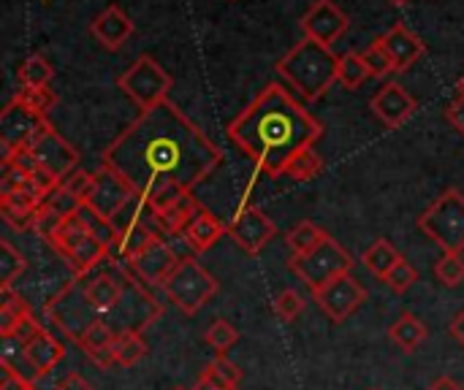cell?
I'll return each mask as SVG.
<instances>
[{"mask_svg":"<svg viewBox=\"0 0 464 390\" xmlns=\"http://www.w3.org/2000/svg\"><path fill=\"white\" fill-rule=\"evenodd\" d=\"M179 261H182V258L174 252V247H171L166 239H160V242H155L147 252H141V255L130 263V269H133V274H136L144 285L160 288V285L166 282V277L177 269Z\"/></svg>","mask_w":464,"mask_h":390,"instance_id":"e0dca14e","label":"cell"},{"mask_svg":"<svg viewBox=\"0 0 464 390\" xmlns=\"http://www.w3.org/2000/svg\"><path fill=\"white\" fill-rule=\"evenodd\" d=\"M79 204H87L90 198H92V193H95V174H90V171H73V174H68L63 182H60Z\"/></svg>","mask_w":464,"mask_h":390,"instance_id":"d590c367","label":"cell"},{"mask_svg":"<svg viewBox=\"0 0 464 390\" xmlns=\"http://www.w3.org/2000/svg\"><path fill=\"white\" fill-rule=\"evenodd\" d=\"M27 269V261L19 250H14L11 242H0V288H11L16 282V277H22V271Z\"/></svg>","mask_w":464,"mask_h":390,"instance_id":"1f68e13d","label":"cell"},{"mask_svg":"<svg viewBox=\"0 0 464 390\" xmlns=\"http://www.w3.org/2000/svg\"><path fill=\"white\" fill-rule=\"evenodd\" d=\"M193 390H231V388H228V385H223L218 377H212V375L204 369V372H201V377L196 380V388Z\"/></svg>","mask_w":464,"mask_h":390,"instance_id":"7dc6e473","label":"cell"},{"mask_svg":"<svg viewBox=\"0 0 464 390\" xmlns=\"http://www.w3.org/2000/svg\"><path fill=\"white\" fill-rule=\"evenodd\" d=\"M446 119H449L459 133H464V98H459V100L446 111Z\"/></svg>","mask_w":464,"mask_h":390,"instance_id":"bcb514c9","label":"cell"},{"mask_svg":"<svg viewBox=\"0 0 464 390\" xmlns=\"http://www.w3.org/2000/svg\"><path fill=\"white\" fill-rule=\"evenodd\" d=\"M351 27L348 14L334 0H315L304 16H302V33L304 38H313L332 49V43Z\"/></svg>","mask_w":464,"mask_h":390,"instance_id":"5bb4252c","label":"cell"},{"mask_svg":"<svg viewBox=\"0 0 464 390\" xmlns=\"http://www.w3.org/2000/svg\"><path fill=\"white\" fill-rule=\"evenodd\" d=\"M435 277L446 288H459L464 282V258L457 252H443V258L435 263Z\"/></svg>","mask_w":464,"mask_h":390,"instance_id":"e575fe53","label":"cell"},{"mask_svg":"<svg viewBox=\"0 0 464 390\" xmlns=\"http://www.w3.org/2000/svg\"><path fill=\"white\" fill-rule=\"evenodd\" d=\"M174 390H188V388H174Z\"/></svg>","mask_w":464,"mask_h":390,"instance_id":"f5cc1de1","label":"cell"},{"mask_svg":"<svg viewBox=\"0 0 464 390\" xmlns=\"http://www.w3.org/2000/svg\"><path fill=\"white\" fill-rule=\"evenodd\" d=\"M321 168H324L321 155H318L313 147H304V149H299V152L285 163L283 176H291V179H296V182H310V179H315V176L321 174Z\"/></svg>","mask_w":464,"mask_h":390,"instance_id":"f546056e","label":"cell"},{"mask_svg":"<svg viewBox=\"0 0 464 390\" xmlns=\"http://www.w3.org/2000/svg\"><path fill=\"white\" fill-rule=\"evenodd\" d=\"M0 369H3V380H0V390H35V385L24 377V375H19L5 358L0 361Z\"/></svg>","mask_w":464,"mask_h":390,"instance_id":"b9f144b4","label":"cell"},{"mask_svg":"<svg viewBox=\"0 0 464 390\" xmlns=\"http://www.w3.org/2000/svg\"><path fill=\"white\" fill-rule=\"evenodd\" d=\"M160 288L174 307H179L185 315H196L215 299L218 280L196 258H182Z\"/></svg>","mask_w":464,"mask_h":390,"instance_id":"8992f818","label":"cell"},{"mask_svg":"<svg viewBox=\"0 0 464 390\" xmlns=\"http://www.w3.org/2000/svg\"><path fill=\"white\" fill-rule=\"evenodd\" d=\"M389 339H392L402 353H416V350L427 342V326H424L416 315L405 312V315H400V318L392 323Z\"/></svg>","mask_w":464,"mask_h":390,"instance_id":"cb8c5ba5","label":"cell"},{"mask_svg":"<svg viewBox=\"0 0 464 390\" xmlns=\"http://www.w3.org/2000/svg\"><path fill=\"white\" fill-rule=\"evenodd\" d=\"M226 133L258 171L277 179L299 149L313 147L324 136V125L291 95V90L266 84V90L231 119Z\"/></svg>","mask_w":464,"mask_h":390,"instance_id":"3957f363","label":"cell"},{"mask_svg":"<svg viewBox=\"0 0 464 390\" xmlns=\"http://www.w3.org/2000/svg\"><path fill=\"white\" fill-rule=\"evenodd\" d=\"M44 206H46L49 212H54L57 217H68V214H76V209H79L82 204L60 185L57 190H52V193L44 198Z\"/></svg>","mask_w":464,"mask_h":390,"instance_id":"ab89813d","label":"cell"},{"mask_svg":"<svg viewBox=\"0 0 464 390\" xmlns=\"http://www.w3.org/2000/svg\"><path fill=\"white\" fill-rule=\"evenodd\" d=\"M111 353H114V364L117 366L130 369V366H136L147 356V342H144L141 331H120L117 339H114Z\"/></svg>","mask_w":464,"mask_h":390,"instance_id":"83f0119b","label":"cell"},{"mask_svg":"<svg viewBox=\"0 0 464 390\" xmlns=\"http://www.w3.org/2000/svg\"><path fill=\"white\" fill-rule=\"evenodd\" d=\"M370 68L362 57V52H348L340 57V68H337V81L345 90H359L367 79H370Z\"/></svg>","mask_w":464,"mask_h":390,"instance_id":"4dcf8cb0","label":"cell"},{"mask_svg":"<svg viewBox=\"0 0 464 390\" xmlns=\"http://www.w3.org/2000/svg\"><path fill=\"white\" fill-rule=\"evenodd\" d=\"M223 163L218 144L171 100L141 111L101 155L136 195L150 201L166 187L196 190Z\"/></svg>","mask_w":464,"mask_h":390,"instance_id":"6da1fadb","label":"cell"},{"mask_svg":"<svg viewBox=\"0 0 464 390\" xmlns=\"http://www.w3.org/2000/svg\"><path fill=\"white\" fill-rule=\"evenodd\" d=\"M198 214H201V204H198V198H196L193 190H190V193H185L174 206H169L166 212H160V214H158V223H160V228L166 231V236H182L185 228H188Z\"/></svg>","mask_w":464,"mask_h":390,"instance_id":"603a6c76","label":"cell"},{"mask_svg":"<svg viewBox=\"0 0 464 390\" xmlns=\"http://www.w3.org/2000/svg\"><path fill=\"white\" fill-rule=\"evenodd\" d=\"M378 41H381V46L386 49V54L392 57L397 73H400V71H408V68H411L413 62H419V60L424 57V52H427L424 41H421L413 30H408L405 24H394V27L386 30Z\"/></svg>","mask_w":464,"mask_h":390,"instance_id":"ac0fdd59","label":"cell"},{"mask_svg":"<svg viewBox=\"0 0 464 390\" xmlns=\"http://www.w3.org/2000/svg\"><path fill=\"white\" fill-rule=\"evenodd\" d=\"M337 68H340V57L329 46L313 38H302L277 62L280 79L288 87H294L307 103L318 100L337 81Z\"/></svg>","mask_w":464,"mask_h":390,"instance_id":"277c9868","label":"cell"},{"mask_svg":"<svg viewBox=\"0 0 464 390\" xmlns=\"http://www.w3.org/2000/svg\"><path fill=\"white\" fill-rule=\"evenodd\" d=\"M419 228L443 252H464V195L459 190H446L421 217Z\"/></svg>","mask_w":464,"mask_h":390,"instance_id":"52a82bcc","label":"cell"},{"mask_svg":"<svg viewBox=\"0 0 464 390\" xmlns=\"http://www.w3.org/2000/svg\"><path fill=\"white\" fill-rule=\"evenodd\" d=\"M400 261H402L400 250H397L392 242H386V239H378V242H375L372 247H367L364 255H362L364 269H367L370 274H375L378 280H386L389 271H392Z\"/></svg>","mask_w":464,"mask_h":390,"instance_id":"484cf974","label":"cell"},{"mask_svg":"<svg viewBox=\"0 0 464 390\" xmlns=\"http://www.w3.org/2000/svg\"><path fill=\"white\" fill-rule=\"evenodd\" d=\"M117 84L141 111H147V109H155V106L169 100L171 76H169V71L158 60H152L150 54H141L117 79Z\"/></svg>","mask_w":464,"mask_h":390,"instance_id":"9c48e42d","label":"cell"},{"mask_svg":"<svg viewBox=\"0 0 464 390\" xmlns=\"http://www.w3.org/2000/svg\"><path fill=\"white\" fill-rule=\"evenodd\" d=\"M370 109H372V114L386 125V128H402L413 114H416V109H419V103H416V98L402 87V84H397V81H389V84H383L378 92H375V98L370 100Z\"/></svg>","mask_w":464,"mask_h":390,"instance_id":"9a60e30c","label":"cell"},{"mask_svg":"<svg viewBox=\"0 0 464 390\" xmlns=\"http://www.w3.org/2000/svg\"><path fill=\"white\" fill-rule=\"evenodd\" d=\"M46 117H38L35 111H30L27 106H22L16 98H11L5 103V109L0 111V147H3V157H8L16 149H24L33 138V133L41 128Z\"/></svg>","mask_w":464,"mask_h":390,"instance_id":"4fadbf2b","label":"cell"},{"mask_svg":"<svg viewBox=\"0 0 464 390\" xmlns=\"http://www.w3.org/2000/svg\"><path fill=\"white\" fill-rule=\"evenodd\" d=\"M16 76H19L22 87H49V81L54 76V68L44 54H30V57H24L19 62Z\"/></svg>","mask_w":464,"mask_h":390,"instance_id":"f1b7e54d","label":"cell"},{"mask_svg":"<svg viewBox=\"0 0 464 390\" xmlns=\"http://www.w3.org/2000/svg\"><path fill=\"white\" fill-rule=\"evenodd\" d=\"M315 304L321 307V312L332 320V323H345L351 315H356L362 309V304L367 301V290L359 280H353L351 274L334 280L332 285L321 288L313 293Z\"/></svg>","mask_w":464,"mask_h":390,"instance_id":"8fae6325","label":"cell"},{"mask_svg":"<svg viewBox=\"0 0 464 390\" xmlns=\"http://www.w3.org/2000/svg\"><path fill=\"white\" fill-rule=\"evenodd\" d=\"M223 233H228V225H223L212 212L201 209V214L185 228L182 239H185V244H188L193 252H207L209 247L218 244V239H220Z\"/></svg>","mask_w":464,"mask_h":390,"instance_id":"7402d4cb","label":"cell"},{"mask_svg":"<svg viewBox=\"0 0 464 390\" xmlns=\"http://www.w3.org/2000/svg\"><path fill=\"white\" fill-rule=\"evenodd\" d=\"M372 390H375V388H372Z\"/></svg>","mask_w":464,"mask_h":390,"instance_id":"db71d44e","label":"cell"},{"mask_svg":"<svg viewBox=\"0 0 464 390\" xmlns=\"http://www.w3.org/2000/svg\"><path fill=\"white\" fill-rule=\"evenodd\" d=\"M46 312L71 342H79L87 326L98 320L109 323L117 334L144 331L160 318L163 304L128 263L114 261L109 269L103 263L84 277H73L49 301Z\"/></svg>","mask_w":464,"mask_h":390,"instance_id":"7a4b0ae2","label":"cell"},{"mask_svg":"<svg viewBox=\"0 0 464 390\" xmlns=\"http://www.w3.org/2000/svg\"><path fill=\"white\" fill-rule=\"evenodd\" d=\"M24 149H30L33 155H35V160H38V166L44 168V171H49L52 176H57L60 182L68 176V174H73L76 171V166H79V152L44 119L41 122V128L33 133V138H30V144L24 147Z\"/></svg>","mask_w":464,"mask_h":390,"instance_id":"30bf717a","label":"cell"},{"mask_svg":"<svg viewBox=\"0 0 464 390\" xmlns=\"http://www.w3.org/2000/svg\"><path fill=\"white\" fill-rule=\"evenodd\" d=\"M3 163L5 166H11V168H16V171H22V174H33V171H38L41 166H38V160H35V155L30 152V149H16V152H11L8 157H3Z\"/></svg>","mask_w":464,"mask_h":390,"instance_id":"7bdbcfd3","label":"cell"},{"mask_svg":"<svg viewBox=\"0 0 464 390\" xmlns=\"http://www.w3.org/2000/svg\"><path fill=\"white\" fill-rule=\"evenodd\" d=\"M362 57H364V62H367V68H370L372 76L386 79L389 73H394V62H392V57L386 54V49L381 46V41L370 43V49L362 52Z\"/></svg>","mask_w":464,"mask_h":390,"instance_id":"74e56055","label":"cell"},{"mask_svg":"<svg viewBox=\"0 0 464 390\" xmlns=\"http://www.w3.org/2000/svg\"><path fill=\"white\" fill-rule=\"evenodd\" d=\"M114 339H117V331H114L109 323L98 320V323L87 326V331L82 334V339H79L76 345L82 347V353H84L90 361H95L101 369H109V366H117V364H114V353H111Z\"/></svg>","mask_w":464,"mask_h":390,"instance_id":"44dd1931","label":"cell"},{"mask_svg":"<svg viewBox=\"0 0 464 390\" xmlns=\"http://www.w3.org/2000/svg\"><path fill=\"white\" fill-rule=\"evenodd\" d=\"M30 315H33L30 304L19 293H14V288H0V337L3 339H8L14 328Z\"/></svg>","mask_w":464,"mask_h":390,"instance_id":"d4e9b609","label":"cell"},{"mask_svg":"<svg viewBox=\"0 0 464 390\" xmlns=\"http://www.w3.org/2000/svg\"><path fill=\"white\" fill-rule=\"evenodd\" d=\"M228 236L234 239V244L247 252V255H258L275 236H277V225L275 220L261 212L258 206H245L242 212H237V217L228 223Z\"/></svg>","mask_w":464,"mask_h":390,"instance_id":"7c38bea8","label":"cell"},{"mask_svg":"<svg viewBox=\"0 0 464 390\" xmlns=\"http://www.w3.org/2000/svg\"><path fill=\"white\" fill-rule=\"evenodd\" d=\"M46 244L71 266L73 277H84V274L95 271L98 266H103L109 261V252H111L101 239H95L90 233V228L82 223L79 214L63 217L54 225V231L46 236Z\"/></svg>","mask_w":464,"mask_h":390,"instance_id":"5b68a950","label":"cell"},{"mask_svg":"<svg viewBox=\"0 0 464 390\" xmlns=\"http://www.w3.org/2000/svg\"><path fill=\"white\" fill-rule=\"evenodd\" d=\"M383 282H386L389 290H394V293H408V290L419 282V271L402 258V261L389 271V277H386Z\"/></svg>","mask_w":464,"mask_h":390,"instance_id":"f35d334b","label":"cell"},{"mask_svg":"<svg viewBox=\"0 0 464 390\" xmlns=\"http://www.w3.org/2000/svg\"><path fill=\"white\" fill-rule=\"evenodd\" d=\"M449 334H451V339L459 345V347H464V309L451 320V326H449Z\"/></svg>","mask_w":464,"mask_h":390,"instance_id":"c3c4849f","label":"cell"},{"mask_svg":"<svg viewBox=\"0 0 464 390\" xmlns=\"http://www.w3.org/2000/svg\"><path fill=\"white\" fill-rule=\"evenodd\" d=\"M22 358L30 366L33 377H46L65 358V347L49 331H41L27 345H22Z\"/></svg>","mask_w":464,"mask_h":390,"instance_id":"ffe728a7","label":"cell"},{"mask_svg":"<svg viewBox=\"0 0 464 390\" xmlns=\"http://www.w3.org/2000/svg\"><path fill=\"white\" fill-rule=\"evenodd\" d=\"M14 98L30 111H35L38 117H46L57 106V95L52 92V87H19Z\"/></svg>","mask_w":464,"mask_h":390,"instance_id":"d6a6232c","label":"cell"},{"mask_svg":"<svg viewBox=\"0 0 464 390\" xmlns=\"http://www.w3.org/2000/svg\"><path fill=\"white\" fill-rule=\"evenodd\" d=\"M41 331H44V328H41V326L33 320V315H30V318H24V320L14 328V334H11L8 339H14V342H19V345H27V342H30L33 337H38Z\"/></svg>","mask_w":464,"mask_h":390,"instance_id":"ee69618b","label":"cell"},{"mask_svg":"<svg viewBox=\"0 0 464 390\" xmlns=\"http://www.w3.org/2000/svg\"><path fill=\"white\" fill-rule=\"evenodd\" d=\"M329 239V233L324 228H318L315 223L304 220V223H296L288 233H285V242L291 247L294 255H310L313 250H318L324 242Z\"/></svg>","mask_w":464,"mask_h":390,"instance_id":"4316f807","label":"cell"},{"mask_svg":"<svg viewBox=\"0 0 464 390\" xmlns=\"http://www.w3.org/2000/svg\"><path fill=\"white\" fill-rule=\"evenodd\" d=\"M207 345L215 350V356H226L237 342H239V331L228 323V320H215L209 328H207Z\"/></svg>","mask_w":464,"mask_h":390,"instance_id":"836d02e7","label":"cell"},{"mask_svg":"<svg viewBox=\"0 0 464 390\" xmlns=\"http://www.w3.org/2000/svg\"><path fill=\"white\" fill-rule=\"evenodd\" d=\"M353 255L337 242V239H326L318 250H313L310 255H294L291 258V271L315 293L326 285H332L334 280L351 274L353 269Z\"/></svg>","mask_w":464,"mask_h":390,"instance_id":"ba28073f","label":"cell"},{"mask_svg":"<svg viewBox=\"0 0 464 390\" xmlns=\"http://www.w3.org/2000/svg\"><path fill=\"white\" fill-rule=\"evenodd\" d=\"M207 372L212 375V377H218L223 385H228L231 390L239 388V383H242V372H239V366L237 364H231L226 356H218L209 366H207Z\"/></svg>","mask_w":464,"mask_h":390,"instance_id":"60d3db41","label":"cell"},{"mask_svg":"<svg viewBox=\"0 0 464 390\" xmlns=\"http://www.w3.org/2000/svg\"><path fill=\"white\" fill-rule=\"evenodd\" d=\"M457 95H459V98H464V73L459 76V81H457Z\"/></svg>","mask_w":464,"mask_h":390,"instance_id":"f907efd6","label":"cell"},{"mask_svg":"<svg viewBox=\"0 0 464 390\" xmlns=\"http://www.w3.org/2000/svg\"><path fill=\"white\" fill-rule=\"evenodd\" d=\"M133 187L111 168L101 166V171H95V193L87 201V206H92L103 220L111 223V217L133 198Z\"/></svg>","mask_w":464,"mask_h":390,"instance_id":"2e32d148","label":"cell"},{"mask_svg":"<svg viewBox=\"0 0 464 390\" xmlns=\"http://www.w3.org/2000/svg\"><path fill=\"white\" fill-rule=\"evenodd\" d=\"M430 390H462V385H459L457 380H451V377H438V380L430 385Z\"/></svg>","mask_w":464,"mask_h":390,"instance_id":"681fc988","label":"cell"},{"mask_svg":"<svg viewBox=\"0 0 464 390\" xmlns=\"http://www.w3.org/2000/svg\"><path fill=\"white\" fill-rule=\"evenodd\" d=\"M389 3H394V5H408L411 0H389Z\"/></svg>","mask_w":464,"mask_h":390,"instance_id":"816d5d0a","label":"cell"},{"mask_svg":"<svg viewBox=\"0 0 464 390\" xmlns=\"http://www.w3.org/2000/svg\"><path fill=\"white\" fill-rule=\"evenodd\" d=\"M304 312V299L296 293V290H283L277 299H275V315H277V320H283V323H294L299 315Z\"/></svg>","mask_w":464,"mask_h":390,"instance_id":"8d00e7d4","label":"cell"},{"mask_svg":"<svg viewBox=\"0 0 464 390\" xmlns=\"http://www.w3.org/2000/svg\"><path fill=\"white\" fill-rule=\"evenodd\" d=\"M90 33L95 35V41L109 49V52H117L125 46V41L133 35V22L130 16L120 8V5H109L103 8L92 22H90Z\"/></svg>","mask_w":464,"mask_h":390,"instance_id":"d6986e66","label":"cell"},{"mask_svg":"<svg viewBox=\"0 0 464 390\" xmlns=\"http://www.w3.org/2000/svg\"><path fill=\"white\" fill-rule=\"evenodd\" d=\"M54 390H92V385L82 377V375H76V372H71V375H65Z\"/></svg>","mask_w":464,"mask_h":390,"instance_id":"f6af8a7d","label":"cell"}]
</instances>
